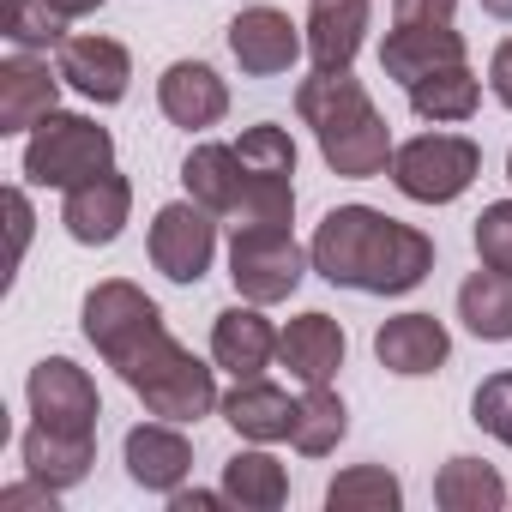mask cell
Returning <instances> with one entry per match:
<instances>
[{"instance_id": "obj_1", "label": "cell", "mask_w": 512, "mask_h": 512, "mask_svg": "<svg viewBox=\"0 0 512 512\" xmlns=\"http://www.w3.org/2000/svg\"><path fill=\"white\" fill-rule=\"evenodd\" d=\"M314 272L362 296H410L434 272V235L374 205H332L308 241Z\"/></svg>"}, {"instance_id": "obj_2", "label": "cell", "mask_w": 512, "mask_h": 512, "mask_svg": "<svg viewBox=\"0 0 512 512\" xmlns=\"http://www.w3.org/2000/svg\"><path fill=\"white\" fill-rule=\"evenodd\" d=\"M296 115L314 127V145H320L332 175L374 181V175L392 169V151H398L392 127H386V115L374 109L368 85L350 67H314L296 85Z\"/></svg>"}, {"instance_id": "obj_3", "label": "cell", "mask_w": 512, "mask_h": 512, "mask_svg": "<svg viewBox=\"0 0 512 512\" xmlns=\"http://www.w3.org/2000/svg\"><path fill=\"white\" fill-rule=\"evenodd\" d=\"M121 380H127V392L151 410V416H163V422H205L217 404H223V392H217V362H199L175 332H163V338H151L127 368H121Z\"/></svg>"}, {"instance_id": "obj_4", "label": "cell", "mask_w": 512, "mask_h": 512, "mask_svg": "<svg viewBox=\"0 0 512 512\" xmlns=\"http://www.w3.org/2000/svg\"><path fill=\"white\" fill-rule=\"evenodd\" d=\"M308 272H314V253L296 241L290 223H235L229 229V284L241 302L278 308L302 290Z\"/></svg>"}, {"instance_id": "obj_5", "label": "cell", "mask_w": 512, "mask_h": 512, "mask_svg": "<svg viewBox=\"0 0 512 512\" xmlns=\"http://www.w3.org/2000/svg\"><path fill=\"white\" fill-rule=\"evenodd\" d=\"M25 181L31 187H79V181H91V175H103V169H115V133L109 127H97L91 115H67V109H55L49 121H37L31 133H25Z\"/></svg>"}, {"instance_id": "obj_6", "label": "cell", "mask_w": 512, "mask_h": 512, "mask_svg": "<svg viewBox=\"0 0 512 512\" xmlns=\"http://www.w3.org/2000/svg\"><path fill=\"white\" fill-rule=\"evenodd\" d=\"M392 187L416 205H452L482 175V145L464 133H416L392 151Z\"/></svg>"}, {"instance_id": "obj_7", "label": "cell", "mask_w": 512, "mask_h": 512, "mask_svg": "<svg viewBox=\"0 0 512 512\" xmlns=\"http://www.w3.org/2000/svg\"><path fill=\"white\" fill-rule=\"evenodd\" d=\"M79 320H85V338H91V350L121 374L151 338H163L169 326H163V308L139 290V284H127V278H103L91 296H85V308H79Z\"/></svg>"}, {"instance_id": "obj_8", "label": "cell", "mask_w": 512, "mask_h": 512, "mask_svg": "<svg viewBox=\"0 0 512 512\" xmlns=\"http://www.w3.org/2000/svg\"><path fill=\"white\" fill-rule=\"evenodd\" d=\"M145 247H151V266L169 284H199L217 260V211H205L199 199H169V205H157Z\"/></svg>"}, {"instance_id": "obj_9", "label": "cell", "mask_w": 512, "mask_h": 512, "mask_svg": "<svg viewBox=\"0 0 512 512\" xmlns=\"http://www.w3.org/2000/svg\"><path fill=\"white\" fill-rule=\"evenodd\" d=\"M25 398H31V422L61 428V434H97V422H103L97 380L73 356H43L25 380Z\"/></svg>"}, {"instance_id": "obj_10", "label": "cell", "mask_w": 512, "mask_h": 512, "mask_svg": "<svg viewBox=\"0 0 512 512\" xmlns=\"http://www.w3.org/2000/svg\"><path fill=\"white\" fill-rule=\"evenodd\" d=\"M229 55L247 79H278L308 55V31L284 7H266L260 0V7H241L229 19Z\"/></svg>"}, {"instance_id": "obj_11", "label": "cell", "mask_w": 512, "mask_h": 512, "mask_svg": "<svg viewBox=\"0 0 512 512\" xmlns=\"http://www.w3.org/2000/svg\"><path fill=\"white\" fill-rule=\"evenodd\" d=\"M55 67H61V79H67L85 103H97V109H115V103L133 91V55H127V43H115V37H103V31H73V37L55 49Z\"/></svg>"}, {"instance_id": "obj_12", "label": "cell", "mask_w": 512, "mask_h": 512, "mask_svg": "<svg viewBox=\"0 0 512 512\" xmlns=\"http://www.w3.org/2000/svg\"><path fill=\"white\" fill-rule=\"evenodd\" d=\"M127 217H133V181L121 169H103V175H91V181H79V187L61 193V223H67V235L79 247L121 241Z\"/></svg>"}, {"instance_id": "obj_13", "label": "cell", "mask_w": 512, "mask_h": 512, "mask_svg": "<svg viewBox=\"0 0 512 512\" xmlns=\"http://www.w3.org/2000/svg\"><path fill=\"white\" fill-rule=\"evenodd\" d=\"M121 464H127V476H133V488H145V494H175V488H187V476H193V440L181 434V422H139L127 440H121Z\"/></svg>"}, {"instance_id": "obj_14", "label": "cell", "mask_w": 512, "mask_h": 512, "mask_svg": "<svg viewBox=\"0 0 512 512\" xmlns=\"http://www.w3.org/2000/svg\"><path fill=\"white\" fill-rule=\"evenodd\" d=\"M211 362L229 380H253L278 362V326L266 320L260 302H235L211 320Z\"/></svg>"}, {"instance_id": "obj_15", "label": "cell", "mask_w": 512, "mask_h": 512, "mask_svg": "<svg viewBox=\"0 0 512 512\" xmlns=\"http://www.w3.org/2000/svg\"><path fill=\"white\" fill-rule=\"evenodd\" d=\"M157 109H163L169 127L205 133L229 115V85L211 61H169L163 79H157Z\"/></svg>"}, {"instance_id": "obj_16", "label": "cell", "mask_w": 512, "mask_h": 512, "mask_svg": "<svg viewBox=\"0 0 512 512\" xmlns=\"http://www.w3.org/2000/svg\"><path fill=\"white\" fill-rule=\"evenodd\" d=\"M374 356L386 374L398 380H422V374H440L452 362V332L434 320V314H392L380 320L374 332Z\"/></svg>"}, {"instance_id": "obj_17", "label": "cell", "mask_w": 512, "mask_h": 512, "mask_svg": "<svg viewBox=\"0 0 512 512\" xmlns=\"http://www.w3.org/2000/svg\"><path fill=\"white\" fill-rule=\"evenodd\" d=\"M458 61H470V49H464V31H452V25H392L380 43V73L398 79L404 91Z\"/></svg>"}, {"instance_id": "obj_18", "label": "cell", "mask_w": 512, "mask_h": 512, "mask_svg": "<svg viewBox=\"0 0 512 512\" xmlns=\"http://www.w3.org/2000/svg\"><path fill=\"white\" fill-rule=\"evenodd\" d=\"M344 356H350V338H344V326L332 320V314H296L284 332H278V362L290 368V380H302V386H332L338 380V368H344Z\"/></svg>"}, {"instance_id": "obj_19", "label": "cell", "mask_w": 512, "mask_h": 512, "mask_svg": "<svg viewBox=\"0 0 512 512\" xmlns=\"http://www.w3.org/2000/svg\"><path fill=\"white\" fill-rule=\"evenodd\" d=\"M61 85H67L61 67L37 61L31 49H19L13 61H0V133H31L37 121H49Z\"/></svg>"}, {"instance_id": "obj_20", "label": "cell", "mask_w": 512, "mask_h": 512, "mask_svg": "<svg viewBox=\"0 0 512 512\" xmlns=\"http://www.w3.org/2000/svg\"><path fill=\"white\" fill-rule=\"evenodd\" d=\"M217 416H223L241 440H253V446H278V440H290V428H296V398H290L284 386H272L266 374H253V380H235V386L223 392Z\"/></svg>"}, {"instance_id": "obj_21", "label": "cell", "mask_w": 512, "mask_h": 512, "mask_svg": "<svg viewBox=\"0 0 512 512\" xmlns=\"http://www.w3.org/2000/svg\"><path fill=\"white\" fill-rule=\"evenodd\" d=\"M308 61L314 67H350L374 31V0H308Z\"/></svg>"}, {"instance_id": "obj_22", "label": "cell", "mask_w": 512, "mask_h": 512, "mask_svg": "<svg viewBox=\"0 0 512 512\" xmlns=\"http://www.w3.org/2000/svg\"><path fill=\"white\" fill-rule=\"evenodd\" d=\"M19 458H25V476L49 482V488H79L97 464V434H61V428H43L31 422L25 440H19Z\"/></svg>"}, {"instance_id": "obj_23", "label": "cell", "mask_w": 512, "mask_h": 512, "mask_svg": "<svg viewBox=\"0 0 512 512\" xmlns=\"http://www.w3.org/2000/svg\"><path fill=\"white\" fill-rule=\"evenodd\" d=\"M181 187H187V199H199L205 211L235 217V211H241V157H235V139H199V145L181 157Z\"/></svg>"}, {"instance_id": "obj_24", "label": "cell", "mask_w": 512, "mask_h": 512, "mask_svg": "<svg viewBox=\"0 0 512 512\" xmlns=\"http://www.w3.org/2000/svg\"><path fill=\"white\" fill-rule=\"evenodd\" d=\"M223 494H229V506H241V512H278L284 500H290V470L266 452V446H241L229 464H223Z\"/></svg>"}, {"instance_id": "obj_25", "label": "cell", "mask_w": 512, "mask_h": 512, "mask_svg": "<svg viewBox=\"0 0 512 512\" xmlns=\"http://www.w3.org/2000/svg\"><path fill=\"white\" fill-rule=\"evenodd\" d=\"M458 320L482 344H512V272H494V266L470 272L458 284Z\"/></svg>"}, {"instance_id": "obj_26", "label": "cell", "mask_w": 512, "mask_h": 512, "mask_svg": "<svg viewBox=\"0 0 512 512\" xmlns=\"http://www.w3.org/2000/svg\"><path fill=\"white\" fill-rule=\"evenodd\" d=\"M512 494H506V482H500V470L494 464H482V458H446L440 470H434V506L440 512H500Z\"/></svg>"}, {"instance_id": "obj_27", "label": "cell", "mask_w": 512, "mask_h": 512, "mask_svg": "<svg viewBox=\"0 0 512 512\" xmlns=\"http://www.w3.org/2000/svg\"><path fill=\"white\" fill-rule=\"evenodd\" d=\"M410 109H416L422 121H434V127H446V121H470V115L482 109V79L470 73V61L440 67V73H428V79L410 85Z\"/></svg>"}, {"instance_id": "obj_28", "label": "cell", "mask_w": 512, "mask_h": 512, "mask_svg": "<svg viewBox=\"0 0 512 512\" xmlns=\"http://www.w3.org/2000/svg\"><path fill=\"white\" fill-rule=\"evenodd\" d=\"M344 434H350V410H344V398H338L332 386H302L290 446H296L302 458H326V452H338Z\"/></svg>"}, {"instance_id": "obj_29", "label": "cell", "mask_w": 512, "mask_h": 512, "mask_svg": "<svg viewBox=\"0 0 512 512\" xmlns=\"http://www.w3.org/2000/svg\"><path fill=\"white\" fill-rule=\"evenodd\" d=\"M404 482L386 464H350L326 482V512H398Z\"/></svg>"}, {"instance_id": "obj_30", "label": "cell", "mask_w": 512, "mask_h": 512, "mask_svg": "<svg viewBox=\"0 0 512 512\" xmlns=\"http://www.w3.org/2000/svg\"><path fill=\"white\" fill-rule=\"evenodd\" d=\"M0 37H7L13 49H61L73 31L67 19L49 7V0H0Z\"/></svg>"}, {"instance_id": "obj_31", "label": "cell", "mask_w": 512, "mask_h": 512, "mask_svg": "<svg viewBox=\"0 0 512 512\" xmlns=\"http://www.w3.org/2000/svg\"><path fill=\"white\" fill-rule=\"evenodd\" d=\"M470 422H476L482 434H494L500 446H512V368H500V374H488V380L476 386Z\"/></svg>"}, {"instance_id": "obj_32", "label": "cell", "mask_w": 512, "mask_h": 512, "mask_svg": "<svg viewBox=\"0 0 512 512\" xmlns=\"http://www.w3.org/2000/svg\"><path fill=\"white\" fill-rule=\"evenodd\" d=\"M476 260L482 266H494V272H512V199H494V205H482V217H476Z\"/></svg>"}, {"instance_id": "obj_33", "label": "cell", "mask_w": 512, "mask_h": 512, "mask_svg": "<svg viewBox=\"0 0 512 512\" xmlns=\"http://www.w3.org/2000/svg\"><path fill=\"white\" fill-rule=\"evenodd\" d=\"M458 0H392V25H452Z\"/></svg>"}, {"instance_id": "obj_34", "label": "cell", "mask_w": 512, "mask_h": 512, "mask_svg": "<svg viewBox=\"0 0 512 512\" xmlns=\"http://www.w3.org/2000/svg\"><path fill=\"white\" fill-rule=\"evenodd\" d=\"M55 500H61V488H49V482H37V476H25V482H7V488H0V506H7V512H25V506L55 512Z\"/></svg>"}, {"instance_id": "obj_35", "label": "cell", "mask_w": 512, "mask_h": 512, "mask_svg": "<svg viewBox=\"0 0 512 512\" xmlns=\"http://www.w3.org/2000/svg\"><path fill=\"white\" fill-rule=\"evenodd\" d=\"M7 217H13V266H25V247H31V229H37V211H31L25 187H7Z\"/></svg>"}, {"instance_id": "obj_36", "label": "cell", "mask_w": 512, "mask_h": 512, "mask_svg": "<svg viewBox=\"0 0 512 512\" xmlns=\"http://www.w3.org/2000/svg\"><path fill=\"white\" fill-rule=\"evenodd\" d=\"M488 91L500 109H512V37L494 43V55H488Z\"/></svg>"}, {"instance_id": "obj_37", "label": "cell", "mask_w": 512, "mask_h": 512, "mask_svg": "<svg viewBox=\"0 0 512 512\" xmlns=\"http://www.w3.org/2000/svg\"><path fill=\"white\" fill-rule=\"evenodd\" d=\"M217 506H229L223 488H175L169 494V512H217Z\"/></svg>"}, {"instance_id": "obj_38", "label": "cell", "mask_w": 512, "mask_h": 512, "mask_svg": "<svg viewBox=\"0 0 512 512\" xmlns=\"http://www.w3.org/2000/svg\"><path fill=\"white\" fill-rule=\"evenodd\" d=\"M49 7H55V13L67 19V25H73V19H91V13L103 7V0H49Z\"/></svg>"}, {"instance_id": "obj_39", "label": "cell", "mask_w": 512, "mask_h": 512, "mask_svg": "<svg viewBox=\"0 0 512 512\" xmlns=\"http://www.w3.org/2000/svg\"><path fill=\"white\" fill-rule=\"evenodd\" d=\"M482 13H488V19H506V25H512V0H482Z\"/></svg>"}, {"instance_id": "obj_40", "label": "cell", "mask_w": 512, "mask_h": 512, "mask_svg": "<svg viewBox=\"0 0 512 512\" xmlns=\"http://www.w3.org/2000/svg\"><path fill=\"white\" fill-rule=\"evenodd\" d=\"M506 181H512V157H506Z\"/></svg>"}]
</instances>
